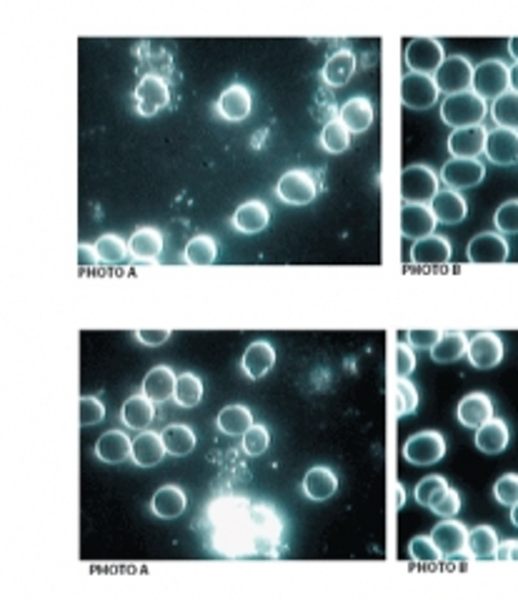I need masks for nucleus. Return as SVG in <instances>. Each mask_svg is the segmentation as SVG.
Here are the masks:
<instances>
[{
	"mask_svg": "<svg viewBox=\"0 0 518 600\" xmlns=\"http://www.w3.org/2000/svg\"><path fill=\"white\" fill-rule=\"evenodd\" d=\"M431 210H433V215H436L438 223L456 225L461 220H466L468 203L458 190H451V188L438 190L436 198L431 200Z\"/></svg>",
	"mask_w": 518,
	"mask_h": 600,
	"instance_id": "21",
	"label": "nucleus"
},
{
	"mask_svg": "<svg viewBox=\"0 0 518 600\" xmlns=\"http://www.w3.org/2000/svg\"><path fill=\"white\" fill-rule=\"evenodd\" d=\"M401 100L411 110H428L438 103V85L433 75L406 73L401 78Z\"/></svg>",
	"mask_w": 518,
	"mask_h": 600,
	"instance_id": "8",
	"label": "nucleus"
},
{
	"mask_svg": "<svg viewBox=\"0 0 518 600\" xmlns=\"http://www.w3.org/2000/svg\"><path fill=\"white\" fill-rule=\"evenodd\" d=\"M163 458H165V445H163L161 433H153V430L138 433V438L133 440V463L141 468H153Z\"/></svg>",
	"mask_w": 518,
	"mask_h": 600,
	"instance_id": "26",
	"label": "nucleus"
},
{
	"mask_svg": "<svg viewBox=\"0 0 518 600\" xmlns=\"http://www.w3.org/2000/svg\"><path fill=\"white\" fill-rule=\"evenodd\" d=\"M493 223H496L498 233H518V198L506 200L503 205H498L493 213Z\"/></svg>",
	"mask_w": 518,
	"mask_h": 600,
	"instance_id": "46",
	"label": "nucleus"
},
{
	"mask_svg": "<svg viewBox=\"0 0 518 600\" xmlns=\"http://www.w3.org/2000/svg\"><path fill=\"white\" fill-rule=\"evenodd\" d=\"M173 400L181 408H195L204 400V380L198 378L195 373H181L175 380V393Z\"/></svg>",
	"mask_w": 518,
	"mask_h": 600,
	"instance_id": "37",
	"label": "nucleus"
},
{
	"mask_svg": "<svg viewBox=\"0 0 518 600\" xmlns=\"http://www.w3.org/2000/svg\"><path fill=\"white\" fill-rule=\"evenodd\" d=\"M135 338L141 340L143 345H163L165 340L171 338V330H135Z\"/></svg>",
	"mask_w": 518,
	"mask_h": 600,
	"instance_id": "53",
	"label": "nucleus"
},
{
	"mask_svg": "<svg viewBox=\"0 0 518 600\" xmlns=\"http://www.w3.org/2000/svg\"><path fill=\"white\" fill-rule=\"evenodd\" d=\"M431 540L441 550L443 558H453L461 550H466L468 528L461 520H443V523H438L436 528L431 530Z\"/></svg>",
	"mask_w": 518,
	"mask_h": 600,
	"instance_id": "16",
	"label": "nucleus"
},
{
	"mask_svg": "<svg viewBox=\"0 0 518 600\" xmlns=\"http://www.w3.org/2000/svg\"><path fill=\"white\" fill-rule=\"evenodd\" d=\"M95 253H98V258L101 263H121L128 255V243L121 238V235H115V233H105L101 238L95 240Z\"/></svg>",
	"mask_w": 518,
	"mask_h": 600,
	"instance_id": "42",
	"label": "nucleus"
},
{
	"mask_svg": "<svg viewBox=\"0 0 518 600\" xmlns=\"http://www.w3.org/2000/svg\"><path fill=\"white\" fill-rule=\"evenodd\" d=\"M135 98V108L141 115L151 118L158 110H163L171 103V90L165 85V80L161 75H143L138 88L133 93Z\"/></svg>",
	"mask_w": 518,
	"mask_h": 600,
	"instance_id": "10",
	"label": "nucleus"
},
{
	"mask_svg": "<svg viewBox=\"0 0 518 600\" xmlns=\"http://www.w3.org/2000/svg\"><path fill=\"white\" fill-rule=\"evenodd\" d=\"M471 90L478 93L483 100L501 98L506 90H511V85H508L506 63L498 58L478 63L476 68H473V83H471Z\"/></svg>",
	"mask_w": 518,
	"mask_h": 600,
	"instance_id": "4",
	"label": "nucleus"
},
{
	"mask_svg": "<svg viewBox=\"0 0 518 600\" xmlns=\"http://www.w3.org/2000/svg\"><path fill=\"white\" fill-rule=\"evenodd\" d=\"M498 548V533L491 525H476L468 530L466 550L473 558H491Z\"/></svg>",
	"mask_w": 518,
	"mask_h": 600,
	"instance_id": "39",
	"label": "nucleus"
},
{
	"mask_svg": "<svg viewBox=\"0 0 518 600\" xmlns=\"http://www.w3.org/2000/svg\"><path fill=\"white\" fill-rule=\"evenodd\" d=\"M211 525V550L225 558L278 555L284 520L271 505L248 498H221L205 513Z\"/></svg>",
	"mask_w": 518,
	"mask_h": 600,
	"instance_id": "1",
	"label": "nucleus"
},
{
	"mask_svg": "<svg viewBox=\"0 0 518 600\" xmlns=\"http://www.w3.org/2000/svg\"><path fill=\"white\" fill-rule=\"evenodd\" d=\"M468 360L471 365L478 370H491L496 368L498 363L503 360V340L496 333H478L473 338L468 340Z\"/></svg>",
	"mask_w": 518,
	"mask_h": 600,
	"instance_id": "11",
	"label": "nucleus"
},
{
	"mask_svg": "<svg viewBox=\"0 0 518 600\" xmlns=\"http://www.w3.org/2000/svg\"><path fill=\"white\" fill-rule=\"evenodd\" d=\"M448 490V480L443 475H426L423 480H418L416 485V500L418 505L431 508V503L438 500Z\"/></svg>",
	"mask_w": 518,
	"mask_h": 600,
	"instance_id": "43",
	"label": "nucleus"
},
{
	"mask_svg": "<svg viewBox=\"0 0 518 600\" xmlns=\"http://www.w3.org/2000/svg\"><path fill=\"white\" fill-rule=\"evenodd\" d=\"M155 418V403L151 398H145L143 393L131 395V398L123 403L121 420L125 423V428L131 430H148V425Z\"/></svg>",
	"mask_w": 518,
	"mask_h": 600,
	"instance_id": "30",
	"label": "nucleus"
},
{
	"mask_svg": "<svg viewBox=\"0 0 518 600\" xmlns=\"http://www.w3.org/2000/svg\"><path fill=\"white\" fill-rule=\"evenodd\" d=\"M275 365V348L268 340H254L244 353L241 368L251 380H261Z\"/></svg>",
	"mask_w": 518,
	"mask_h": 600,
	"instance_id": "20",
	"label": "nucleus"
},
{
	"mask_svg": "<svg viewBox=\"0 0 518 600\" xmlns=\"http://www.w3.org/2000/svg\"><path fill=\"white\" fill-rule=\"evenodd\" d=\"M128 253L135 260H155L163 253V233L158 228H138L128 238Z\"/></svg>",
	"mask_w": 518,
	"mask_h": 600,
	"instance_id": "33",
	"label": "nucleus"
},
{
	"mask_svg": "<svg viewBox=\"0 0 518 600\" xmlns=\"http://www.w3.org/2000/svg\"><path fill=\"white\" fill-rule=\"evenodd\" d=\"M428 510H433L441 518H453V515H458V510H461V495H458V490L448 488L441 498L431 503V508Z\"/></svg>",
	"mask_w": 518,
	"mask_h": 600,
	"instance_id": "49",
	"label": "nucleus"
},
{
	"mask_svg": "<svg viewBox=\"0 0 518 600\" xmlns=\"http://www.w3.org/2000/svg\"><path fill=\"white\" fill-rule=\"evenodd\" d=\"M406 338L411 340V345L418 350H431L441 338V330H408Z\"/></svg>",
	"mask_w": 518,
	"mask_h": 600,
	"instance_id": "52",
	"label": "nucleus"
},
{
	"mask_svg": "<svg viewBox=\"0 0 518 600\" xmlns=\"http://www.w3.org/2000/svg\"><path fill=\"white\" fill-rule=\"evenodd\" d=\"M451 240L446 235H428L423 240H416L413 248H411V260L421 263V265H433V263H448L451 260Z\"/></svg>",
	"mask_w": 518,
	"mask_h": 600,
	"instance_id": "24",
	"label": "nucleus"
},
{
	"mask_svg": "<svg viewBox=\"0 0 518 600\" xmlns=\"http://www.w3.org/2000/svg\"><path fill=\"white\" fill-rule=\"evenodd\" d=\"M338 120L348 128V133H366L371 128V123H374V105H371V100L364 98V95L345 100L344 108L338 113Z\"/></svg>",
	"mask_w": 518,
	"mask_h": 600,
	"instance_id": "28",
	"label": "nucleus"
},
{
	"mask_svg": "<svg viewBox=\"0 0 518 600\" xmlns=\"http://www.w3.org/2000/svg\"><path fill=\"white\" fill-rule=\"evenodd\" d=\"M508 440H511V433H508L506 420L501 418H491L486 425H481L476 430V445L481 453L486 455H498L508 448Z\"/></svg>",
	"mask_w": 518,
	"mask_h": 600,
	"instance_id": "32",
	"label": "nucleus"
},
{
	"mask_svg": "<svg viewBox=\"0 0 518 600\" xmlns=\"http://www.w3.org/2000/svg\"><path fill=\"white\" fill-rule=\"evenodd\" d=\"M251 108H254L251 90L241 85V83L228 85V88L221 93V98H218V113H221L225 120H231V123H244V120L251 115Z\"/></svg>",
	"mask_w": 518,
	"mask_h": 600,
	"instance_id": "19",
	"label": "nucleus"
},
{
	"mask_svg": "<svg viewBox=\"0 0 518 600\" xmlns=\"http://www.w3.org/2000/svg\"><path fill=\"white\" fill-rule=\"evenodd\" d=\"M234 228L241 230V233H261L268 225L271 220V210L265 205L264 200H245L244 205H238V210L234 213Z\"/></svg>",
	"mask_w": 518,
	"mask_h": 600,
	"instance_id": "25",
	"label": "nucleus"
},
{
	"mask_svg": "<svg viewBox=\"0 0 518 600\" xmlns=\"http://www.w3.org/2000/svg\"><path fill=\"white\" fill-rule=\"evenodd\" d=\"M511 523H513V525L518 528V503L513 505V508H511Z\"/></svg>",
	"mask_w": 518,
	"mask_h": 600,
	"instance_id": "59",
	"label": "nucleus"
},
{
	"mask_svg": "<svg viewBox=\"0 0 518 600\" xmlns=\"http://www.w3.org/2000/svg\"><path fill=\"white\" fill-rule=\"evenodd\" d=\"M486 100L481 98L473 90H463L456 95H448L441 103V118L448 123L451 128H471V125H481V120L486 118Z\"/></svg>",
	"mask_w": 518,
	"mask_h": 600,
	"instance_id": "2",
	"label": "nucleus"
},
{
	"mask_svg": "<svg viewBox=\"0 0 518 600\" xmlns=\"http://www.w3.org/2000/svg\"><path fill=\"white\" fill-rule=\"evenodd\" d=\"M105 418V405H103V400L93 398V395H85L81 398V425H95V423H101Z\"/></svg>",
	"mask_w": 518,
	"mask_h": 600,
	"instance_id": "50",
	"label": "nucleus"
},
{
	"mask_svg": "<svg viewBox=\"0 0 518 600\" xmlns=\"http://www.w3.org/2000/svg\"><path fill=\"white\" fill-rule=\"evenodd\" d=\"M396 388H398V408H396L398 418H401V415H411V413L418 408L416 385H413L408 378H398Z\"/></svg>",
	"mask_w": 518,
	"mask_h": 600,
	"instance_id": "48",
	"label": "nucleus"
},
{
	"mask_svg": "<svg viewBox=\"0 0 518 600\" xmlns=\"http://www.w3.org/2000/svg\"><path fill=\"white\" fill-rule=\"evenodd\" d=\"M466 255L473 263H503L508 258V240L498 230L478 233L476 238L468 243Z\"/></svg>",
	"mask_w": 518,
	"mask_h": 600,
	"instance_id": "15",
	"label": "nucleus"
},
{
	"mask_svg": "<svg viewBox=\"0 0 518 600\" xmlns=\"http://www.w3.org/2000/svg\"><path fill=\"white\" fill-rule=\"evenodd\" d=\"M446 53L441 40L436 38H413L406 45V63L411 73L421 75H436V70L443 65Z\"/></svg>",
	"mask_w": 518,
	"mask_h": 600,
	"instance_id": "7",
	"label": "nucleus"
},
{
	"mask_svg": "<svg viewBox=\"0 0 518 600\" xmlns=\"http://www.w3.org/2000/svg\"><path fill=\"white\" fill-rule=\"evenodd\" d=\"M175 380H178V375H175L168 365H155V368L148 370V375L143 378V395L151 398L153 403H163V400L173 398Z\"/></svg>",
	"mask_w": 518,
	"mask_h": 600,
	"instance_id": "31",
	"label": "nucleus"
},
{
	"mask_svg": "<svg viewBox=\"0 0 518 600\" xmlns=\"http://www.w3.org/2000/svg\"><path fill=\"white\" fill-rule=\"evenodd\" d=\"M275 195L284 200L285 205H308L318 195V180L308 170H288L278 180Z\"/></svg>",
	"mask_w": 518,
	"mask_h": 600,
	"instance_id": "5",
	"label": "nucleus"
},
{
	"mask_svg": "<svg viewBox=\"0 0 518 600\" xmlns=\"http://www.w3.org/2000/svg\"><path fill=\"white\" fill-rule=\"evenodd\" d=\"M335 490H338V478H335L334 470L325 468V465H315L304 475L305 498L324 503V500L334 498Z\"/></svg>",
	"mask_w": 518,
	"mask_h": 600,
	"instance_id": "27",
	"label": "nucleus"
},
{
	"mask_svg": "<svg viewBox=\"0 0 518 600\" xmlns=\"http://www.w3.org/2000/svg\"><path fill=\"white\" fill-rule=\"evenodd\" d=\"M268 445H271V433H268L265 425H258V423H255L254 428L244 435V450L248 455H254V458L264 455Z\"/></svg>",
	"mask_w": 518,
	"mask_h": 600,
	"instance_id": "47",
	"label": "nucleus"
},
{
	"mask_svg": "<svg viewBox=\"0 0 518 600\" xmlns=\"http://www.w3.org/2000/svg\"><path fill=\"white\" fill-rule=\"evenodd\" d=\"M483 178H486V168H483L481 160L453 158L448 160L443 170H441V180L446 183L448 188L458 190V193L466 188H473Z\"/></svg>",
	"mask_w": 518,
	"mask_h": 600,
	"instance_id": "13",
	"label": "nucleus"
},
{
	"mask_svg": "<svg viewBox=\"0 0 518 600\" xmlns=\"http://www.w3.org/2000/svg\"><path fill=\"white\" fill-rule=\"evenodd\" d=\"M473 68L471 60L463 58V55H448L443 60V65L436 70V80L438 90H443L448 95H456V93H463V90H471V83H473Z\"/></svg>",
	"mask_w": 518,
	"mask_h": 600,
	"instance_id": "9",
	"label": "nucleus"
},
{
	"mask_svg": "<svg viewBox=\"0 0 518 600\" xmlns=\"http://www.w3.org/2000/svg\"><path fill=\"white\" fill-rule=\"evenodd\" d=\"M416 368V355L413 350L406 343H398L396 345V355H393V370H396L398 378H408Z\"/></svg>",
	"mask_w": 518,
	"mask_h": 600,
	"instance_id": "51",
	"label": "nucleus"
},
{
	"mask_svg": "<svg viewBox=\"0 0 518 600\" xmlns=\"http://www.w3.org/2000/svg\"><path fill=\"white\" fill-rule=\"evenodd\" d=\"M188 508V495L184 488L178 485H163L155 490V495L151 500V510L163 520H173L178 515H184Z\"/></svg>",
	"mask_w": 518,
	"mask_h": 600,
	"instance_id": "23",
	"label": "nucleus"
},
{
	"mask_svg": "<svg viewBox=\"0 0 518 600\" xmlns=\"http://www.w3.org/2000/svg\"><path fill=\"white\" fill-rule=\"evenodd\" d=\"M488 130L483 125H471V128H456L448 135V150L453 158L476 160L486 150Z\"/></svg>",
	"mask_w": 518,
	"mask_h": 600,
	"instance_id": "14",
	"label": "nucleus"
},
{
	"mask_svg": "<svg viewBox=\"0 0 518 600\" xmlns=\"http://www.w3.org/2000/svg\"><path fill=\"white\" fill-rule=\"evenodd\" d=\"M493 498L501 503V505H508L513 508L518 503V473H506L496 480L493 485Z\"/></svg>",
	"mask_w": 518,
	"mask_h": 600,
	"instance_id": "45",
	"label": "nucleus"
},
{
	"mask_svg": "<svg viewBox=\"0 0 518 600\" xmlns=\"http://www.w3.org/2000/svg\"><path fill=\"white\" fill-rule=\"evenodd\" d=\"M493 558L496 560H518V540H503V543H498Z\"/></svg>",
	"mask_w": 518,
	"mask_h": 600,
	"instance_id": "54",
	"label": "nucleus"
},
{
	"mask_svg": "<svg viewBox=\"0 0 518 600\" xmlns=\"http://www.w3.org/2000/svg\"><path fill=\"white\" fill-rule=\"evenodd\" d=\"M468 335L463 330H443L438 343L431 348V358L436 363H453L468 353Z\"/></svg>",
	"mask_w": 518,
	"mask_h": 600,
	"instance_id": "34",
	"label": "nucleus"
},
{
	"mask_svg": "<svg viewBox=\"0 0 518 600\" xmlns=\"http://www.w3.org/2000/svg\"><path fill=\"white\" fill-rule=\"evenodd\" d=\"M406 505V485L403 483H398L396 485V508L401 510Z\"/></svg>",
	"mask_w": 518,
	"mask_h": 600,
	"instance_id": "57",
	"label": "nucleus"
},
{
	"mask_svg": "<svg viewBox=\"0 0 518 600\" xmlns=\"http://www.w3.org/2000/svg\"><path fill=\"white\" fill-rule=\"evenodd\" d=\"M358 60L354 55V50H338L334 53L331 58L325 60L324 65V80L331 85V88H344L348 80L354 78V73H356Z\"/></svg>",
	"mask_w": 518,
	"mask_h": 600,
	"instance_id": "29",
	"label": "nucleus"
},
{
	"mask_svg": "<svg viewBox=\"0 0 518 600\" xmlns=\"http://www.w3.org/2000/svg\"><path fill=\"white\" fill-rule=\"evenodd\" d=\"M163 445H165V453H171V455H188V453H194L195 448V433L194 428H188L184 423H173L168 428L161 433Z\"/></svg>",
	"mask_w": 518,
	"mask_h": 600,
	"instance_id": "36",
	"label": "nucleus"
},
{
	"mask_svg": "<svg viewBox=\"0 0 518 600\" xmlns=\"http://www.w3.org/2000/svg\"><path fill=\"white\" fill-rule=\"evenodd\" d=\"M401 195L406 203H431L438 195V175L423 163L408 165L401 173Z\"/></svg>",
	"mask_w": 518,
	"mask_h": 600,
	"instance_id": "3",
	"label": "nucleus"
},
{
	"mask_svg": "<svg viewBox=\"0 0 518 600\" xmlns=\"http://www.w3.org/2000/svg\"><path fill=\"white\" fill-rule=\"evenodd\" d=\"M321 145H324V150H328V153H334V155L345 153L348 145H351V133H348V128H345L341 120H331V123H325L324 130H321Z\"/></svg>",
	"mask_w": 518,
	"mask_h": 600,
	"instance_id": "41",
	"label": "nucleus"
},
{
	"mask_svg": "<svg viewBox=\"0 0 518 600\" xmlns=\"http://www.w3.org/2000/svg\"><path fill=\"white\" fill-rule=\"evenodd\" d=\"M491 115L496 120V128L518 130V93L506 90L501 98L493 100L491 105Z\"/></svg>",
	"mask_w": 518,
	"mask_h": 600,
	"instance_id": "40",
	"label": "nucleus"
},
{
	"mask_svg": "<svg viewBox=\"0 0 518 600\" xmlns=\"http://www.w3.org/2000/svg\"><path fill=\"white\" fill-rule=\"evenodd\" d=\"M436 215L431 205L423 203H403L401 208V233L411 240H423L428 235H433L436 230Z\"/></svg>",
	"mask_w": 518,
	"mask_h": 600,
	"instance_id": "12",
	"label": "nucleus"
},
{
	"mask_svg": "<svg viewBox=\"0 0 518 600\" xmlns=\"http://www.w3.org/2000/svg\"><path fill=\"white\" fill-rule=\"evenodd\" d=\"M408 555L416 563H438V560H443L441 550L433 545L431 535H416V538L411 540L408 543Z\"/></svg>",
	"mask_w": 518,
	"mask_h": 600,
	"instance_id": "44",
	"label": "nucleus"
},
{
	"mask_svg": "<svg viewBox=\"0 0 518 600\" xmlns=\"http://www.w3.org/2000/svg\"><path fill=\"white\" fill-rule=\"evenodd\" d=\"M95 455L108 465H118L133 455V440L123 430H105L95 443Z\"/></svg>",
	"mask_w": 518,
	"mask_h": 600,
	"instance_id": "22",
	"label": "nucleus"
},
{
	"mask_svg": "<svg viewBox=\"0 0 518 600\" xmlns=\"http://www.w3.org/2000/svg\"><path fill=\"white\" fill-rule=\"evenodd\" d=\"M456 415L463 428L478 430L493 418V400L488 398L486 393H478V390L476 393H468L466 398L458 403Z\"/></svg>",
	"mask_w": 518,
	"mask_h": 600,
	"instance_id": "17",
	"label": "nucleus"
},
{
	"mask_svg": "<svg viewBox=\"0 0 518 600\" xmlns=\"http://www.w3.org/2000/svg\"><path fill=\"white\" fill-rule=\"evenodd\" d=\"M98 253H95V248L93 245H78V263L81 265H95L98 263Z\"/></svg>",
	"mask_w": 518,
	"mask_h": 600,
	"instance_id": "55",
	"label": "nucleus"
},
{
	"mask_svg": "<svg viewBox=\"0 0 518 600\" xmlns=\"http://www.w3.org/2000/svg\"><path fill=\"white\" fill-rule=\"evenodd\" d=\"M446 455V438L438 430H421L403 445V458L413 465H433Z\"/></svg>",
	"mask_w": 518,
	"mask_h": 600,
	"instance_id": "6",
	"label": "nucleus"
},
{
	"mask_svg": "<svg viewBox=\"0 0 518 600\" xmlns=\"http://www.w3.org/2000/svg\"><path fill=\"white\" fill-rule=\"evenodd\" d=\"M508 53H511V58L518 63V35H513V38L508 40Z\"/></svg>",
	"mask_w": 518,
	"mask_h": 600,
	"instance_id": "58",
	"label": "nucleus"
},
{
	"mask_svg": "<svg viewBox=\"0 0 518 600\" xmlns=\"http://www.w3.org/2000/svg\"><path fill=\"white\" fill-rule=\"evenodd\" d=\"M483 153L496 165H513L518 160V130L493 128L488 133Z\"/></svg>",
	"mask_w": 518,
	"mask_h": 600,
	"instance_id": "18",
	"label": "nucleus"
},
{
	"mask_svg": "<svg viewBox=\"0 0 518 600\" xmlns=\"http://www.w3.org/2000/svg\"><path fill=\"white\" fill-rule=\"evenodd\" d=\"M218 258V243L211 235H194L185 243L184 260L191 265H211Z\"/></svg>",
	"mask_w": 518,
	"mask_h": 600,
	"instance_id": "38",
	"label": "nucleus"
},
{
	"mask_svg": "<svg viewBox=\"0 0 518 600\" xmlns=\"http://www.w3.org/2000/svg\"><path fill=\"white\" fill-rule=\"evenodd\" d=\"M508 85L513 93H518V63H513L511 68H508Z\"/></svg>",
	"mask_w": 518,
	"mask_h": 600,
	"instance_id": "56",
	"label": "nucleus"
},
{
	"mask_svg": "<svg viewBox=\"0 0 518 600\" xmlns=\"http://www.w3.org/2000/svg\"><path fill=\"white\" fill-rule=\"evenodd\" d=\"M254 425V413L245 405H228L215 418V428L225 435H245Z\"/></svg>",
	"mask_w": 518,
	"mask_h": 600,
	"instance_id": "35",
	"label": "nucleus"
}]
</instances>
